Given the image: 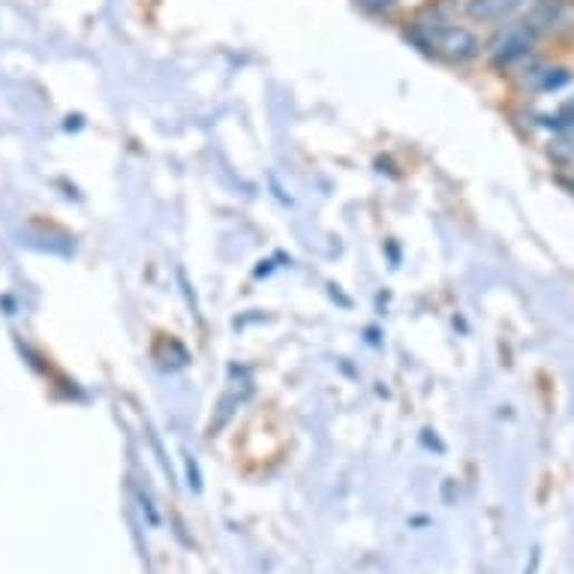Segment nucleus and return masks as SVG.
I'll return each instance as SVG.
<instances>
[{
    "mask_svg": "<svg viewBox=\"0 0 574 574\" xmlns=\"http://www.w3.org/2000/svg\"><path fill=\"white\" fill-rule=\"evenodd\" d=\"M421 49L436 55V58L448 60V64H469L481 51V42L469 28H460V25H446V28L434 30Z\"/></svg>",
    "mask_w": 574,
    "mask_h": 574,
    "instance_id": "nucleus-1",
    "label": "nucleus"
},
{
    "mask_svg": "<svg viewBox=\"0 0 574 574\" xmlns=\"http://www.w3.org/2000/svg\"><path fill=\"white\" fill-rule=\"evenodd\" d=\"M533 42L535 30L529 28L526 21H512V25L496 37L494 46H490V58H494L496 67H508V64L526 58L529 49H533Z\"/></svg>",
    "mask_w": 574,
    "mask_h": 574,
    "instance_id": "nucleus-2",
    "label": "nucleus"
},
{
    "mask_svg": "<svg viewBox=\"0 0 574 574\" xmlns=\"http://www.w3.org/2000/svg\"><path fill=\"white\" fill-rule=\"evenodd\" d=\"M524 0H469L466 16L476 21H503L521 7Z\"/></svg>",
    "mask_w": 574,
    "mask_h": 574,
    "instance_id": "nucleus-3",
    "label": "nucleus"
},
{
    "mask_svg": "<svg viewBox=\"0 0 574 574\" xmlns=\"http://www.w3.org/2000/svg\"><path fill=\"white\" fill-rule=\"evenodd\" d=\"M565 81H568V70L563 67H547V70H535L533 72V81H529V88L533 90H556L563 88Z\"/></svg>",
    "mask_w": 574,
    "mask_h": 574,
    "instance_id": "nucleus-4",
    "label": "nucleus"
},
{
    "mask_svg": "<svg viewBox=\"0 0 574 574\" xmlns=\"http://www.w3.org/2000/svg\"><path fill=\"white\" fill-rule=\"evenodd\" d=\"M367 12H388L391 7H397V0H358Z\"/></svg>",
    "mask_w": 574,
    "mask_h": 574,
    "instance_id": "nucleus-5",
    "label": "nucleus"
}]
</instances>
